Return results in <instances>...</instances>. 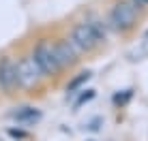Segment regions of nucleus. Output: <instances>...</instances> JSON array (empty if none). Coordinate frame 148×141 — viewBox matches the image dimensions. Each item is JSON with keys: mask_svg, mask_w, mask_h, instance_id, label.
<instances>
[{"mask_svg": "<svg viewBox=\"0 0 148 141\" xmlns=\"http://www.w3.org/2000/svg\"><path fill=\"white\" fill-rule=\"evenodd\" d=\"M79 15H82V17L86 19V22H88V26L92 28V32L97 34L99 43L103 45V47H108L112 30H110V26H108V22H105L103 13L95 11V9H84V11H79Z\"/></svg>", "mask_w": 148, "mask_h": 141, "instance_id": "obj_7", "label": "nucleus"}, {"mask_svg": "<svg viewBox=\"0 0 148 141\" xmlns=\"http://www.w3.org/2000/svg\"><path fill=\"white\" fill-rule=\"evenodd\" d=\"M15 56V66H17V79H19V92L28 98H43L45 94L52 90L49 81L43 77V73L39 70L37 62L30 56L28 43L19 45Z\"/></svg>", "mask_w": 148, "mask_h": 141, "instance_id": "obj_3", "label": "nucleus"}, {"mask_svg": "<svg viewBox=\"0 0 148 141\" xmlns=\"http://www.w3.org/2000/svg\"><path fill=\"white\" fill-rule=\"evenodd\" d=\"M28 49H30L32 60L37 62L39 70L43 73V77L49 81L52 90L54 88H60L69 75H67V70L62 68L58 56H56V49H54L49 30H39V32L32 37V41L28 43Z\"/></svg>", "mask_w": 148, "mask_h": 141, "instance_id": "obj_1", "label": "nucleus"}, {"mask_svg": "<svg viewBox=\"0 0 148 141\" xmlns=\"http://www.w3.org/2000/svg\"><path fill=\"white\" fill-rule=\"evenodd\" d=\"M7 135H9V137H13V139H17V141L30 139V133H26L24 128H9V130H7Z\"/></svg>", "mask_w": 148, "mask_h": 141, "instance_id": "obj_11", "label": "nucleus"}, {"mask_svg": "<svg viewBox=\"0 0 148 141\" xmlns=\"http://www.w3.org/2000/svg\"><path fill=\"white\" fill-rule=\"evenodd\" d=\"M92 79V70H75V73H71L67 79H64V83H62V88H64V92H69V94H77L79 90H84V85Z\"/></svg>", "mask_w": 148, "mask_h": 141, "instance_id": "obj_9", "label": "nucleus"}, {"mask_svg": "<svg viewBox=\"0 0 148 141\" xmlns=\"http://www.w3.org/2000/svg\"><path fill=\"white\" fill-rule=\"evenodd\" d=\"M49 34H52V43H54V49H56V56H58L62 68L67 70V75L79 70L84 58L79 56L77 49L73 47V43L69 41L64 28H62V26H52V28H49Z\"/></svg>", "mask_w": 148, "mask_h": 141, "instance_id": "obj_5", "label": "nucleus"}, {"mask_svg": "<svg viewBox=\"0 0 148 141\" xmlns=\"http://www.w3.org/2000/svg\"><path fill=\"white\" fill-rule=\"evenodd\" d=\"M0 141H4V139H2V135H0Z\"/></svg>", "mask_w": 148, "mask_h": 141, "instance_id": "obj_12", "label": "nucleus"}, {"mask_svg": "<svg viewBox=\"0 0 148 141\" xmlns=\"http://www.w3.org/2000/svg\"><path fill=\"white\" fill-rule=\"evenodd\" d=\"M64 32H67L69 41L73 43V47L77 49V54L84 60H92L97 58L101 52H103V45L99 43V39H97V34L92 32V28L88 26V22H86L84 17H73L67 26H62Z\"/></svg>", "mask_w": 148, "mask_h": 141, "instance_id": "obj_4", "label": "nucleus"}, {"mask_svg": "<svg viewBox=\"0 0 148 141\" xmlns=\"http://www.w3.org/2000/svg\"><path fill=\"white\" fill-rule=\"evenodd\" d=\"M79 96L73 100V111H77V109L82 107V105H86V103H90V100L95 98V90L92 88H88V90H79Z\"/></svg>", "mask_w": 148, "mask_h": 141, "instance_id": "obj_10", "label": "nucleus"}, {"mask_svg": "<svg viewBox=\"0 0 148 141\" xmlns=\"http://www.w3.org/2000/svg\"><path fill=\"white\" fill-rule=\"evenodd\" d=\"M103 17L108 22L112 34H116L122 41H129L140 32L146 15L131 0H105Z\"/></svg>", "mask_w": 148, "mask_h": 141, "instance_id": "obj_2", "label": "nucleus"}, {"mask_svg": "<svg viewBox=\"0 0 148 141\" xmlns=\"http://www.w3.org/2000/svg\"><path fill=\"white\" fill-rule=\"evenodd\" d=\"M9 118L15 120L19 126H32V124H37L39 120L43 118V113H41L39 107L24 105V107H15L13 111H9Z\"/></svg>", "mask_w": 148, "mask_h": 141, "instance_id": "obj_8", "label": "nucleus"}, {"mask_svg": "<svg viewBox=\"0 0 148 141\" xmlns=\"http://www.w3.org/2000/svg\"><path fill=\"white\" fill-rule=\"evenodd\" d=\"M0 94L4 98L19 96V79H17V66H15V56L11 52L0 54Z\"/></svg>", "mask_w": 148, "mask_h": 141, "instance_id": "obj_6", "label": "nucleus"}]
</instances>
